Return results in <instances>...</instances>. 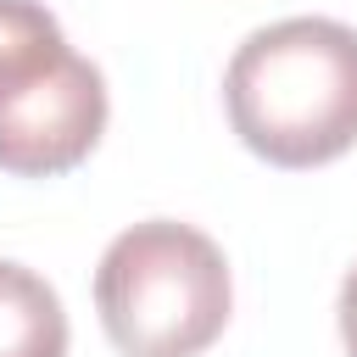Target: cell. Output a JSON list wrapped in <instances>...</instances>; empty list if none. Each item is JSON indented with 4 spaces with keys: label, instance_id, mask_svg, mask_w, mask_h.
Listing matches in <instances>:
<instances>
[{
    "label": "cell",
    "instance_id": "6da1fadb",
    "mask_svg": "<svg viewBox=\"0 0 357 357\" xmlns=\"http://www.w3.org/2000/svg\"><path fill=\"white\" fill-rule=\"evenodd\" d=\"M223 106L245 151L273 167H318L357 145V28L284 17L257 28L229 73Z\"/></svg>",
    "mask_w": 357,
    "mask_h": 357
},
{
    "label": "cell",
    "instance_id": "7a4b0ae2",
    "mask_svg": "<svg viewBox=\"0 0 357 357\" xmlns=\"http://www.w3.org/2000/svg\"><path fill=\"white\" fill-rule=\"evenodd\" d=\"M229 262L190 223L123 229L95 268V307L123 357H201L229 324Z\"/></svg>",
    "mask_w": 357,
    "mask_h": 357
},
{
    "label": "cell",
    "instance_id": "3957f363",
    "mask_svg": "<svg viewBox=\"0 0 357 357\" xmlns=\"http://www.w3.org/2000/svg\"><path fill=\"white\" fill-rule=\"evenodd\" d=\"M106 128V78L78 50L33 89L0 106V167L17 178H50L78 167Z\"/></svg>",
    "mask_w": 357,
    "mask_h": 357
},
{
    "label": "cell",
    "instance_id": "277c9868",
    "mask_svg": "<svg viewBox=\"0 0 357 357\" xmlns=\"http://www.w3.org/2000/svg\"><path fill=\"white\" fill-rule=\"evenodd\" d=\"M0 357H67L61 296L22 262H0Z\"/></svg>",
    "mask_w": 357,
    "mask_h": 357
},
{
    "label": "cell",
    "instance_id": "5b68a950",
    "mask_svg": "<svg viewBox=\"0 0 357 357\" xmlns=\"http://www.w3.org/2000/svg\"><path fill=\"white\" fill-rule=\"evenodd\" d=\"M67 56L73 50L61 39V22L39 0H0V106L56 73Z\"/></svg>",
    "mask_w": 357,
    "mask_h": 357
},
{
    "label": "cell",
    "instance_id": "8992f818",
    "mask_svg": "<svg viewBox=\"0 0 357 357\" xmlns=\"http://www.w3.org/2000/svg\"><path fill=\"white\" fill-rule=\"evenodd\" d=\"M340 340H346V351L357 357V268L346 273V284H340Z\"/></svg>",
    "mask_w": 357,
    "mask_h": 357
}]
</instances>
